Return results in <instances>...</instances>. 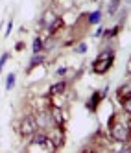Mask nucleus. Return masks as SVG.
<instances>
[{
  "instance_id": "obj_1",
  "label": "nucleus",
  "mask_w": 131,
  "mask_h": 153,
  "mask_svg": "<svg viewBox=\"0 0 131 153\" xmlns=\"http://www.w3.org/2000/svg\"><path fill=\"white\" fill-rule=\"evenodd\" d=\"M113 57H115L113 50H105V52H102L100 56L96 57V61L92 63V72H96V74H103V72H107L109 68H111V65H113Z\"/></svg>"
},
{
  "instance_id": "obj_2",
  "label": "nucleus",
  "mask_w": 131,
  "mask_h": 153,
  "mask_svg": "<svg viewBox=\"0 0 131 153\" xmlns=\"http://www.w3.org/2000/svg\"><path fill=\"white\" fill-rule=\"evenodd\" d=\"M37 124H35V116H24L19 124V131L22 137H33L37 133Z\"/></svg>"
},
{
  "instance_id": "obj_3",
  "label": "nucleus",
  "mask_w": 131,
  "mask_h": 153,
  "mask_svg": "<svg viewBox=\"0 0 131 153\" xmlns=\"http://www.w3.org/2000/svg\"><path fill=\"white\" fill-rule=\"evenodd\" d=\"M111 137L116 142H127L129 140V124H115V126H111Z\"/></svg>"
},
{
  "instance_id": "obj_4",
  "label": "nucleus",
  "mask_w": 131,
  "mask_h": 153,
  "mask_svg": "<svg viewBox=\"0 0 131 153\" xmlns=\"http://www.w3.org/2000/svg\"><path fill=\"white\" fill-rule=\"evenodd\" d=\"M35 124H37V127H41V129H45V127H50V126H54L50 113H39V114L35 116Z\"/></svg>"
},
{
  "instance_id": "obj_5",
  "label": "nucleus",
  "mask_w": 131,
  "mask_h": 153,
  "mask_svg": "<svg viewBox=\"0 0 131 153\" xmlns=\"http://www.w3.org/2000/svg\"><path fill=\"white\" fill-rule=\"evenodd\" d=\"M118 98H120V102L129 100V98H131V87H129V83L122 85V87L118 89Z\"/></svg>"
},
{
  "instance_id": "obj_6",
  "label": "nucleus",
  "mask_w": 131,
  "mask_h": 153,
  "mask_svg": "<svg viewBox=\"0 0 131 153\" xmlns=\"http://www.w3.org/2000/svg\"><path fill=\"white\" fill-rule=\"evenodd\" d=\"M50 116H52L54 126H61V124H63V114H61V109L54 107V109H52V113H50Z\"/></svg>"
},
{
  "instance_id": "obj_7",
  "label": "nucleus",
  "mask_w": 131,
  "mask_h": 153,
  "mask_svg": "<svg viewBox=\"0 0 131 153\" xmlns=\"http://www.w3.org/2000/svg\"><path fill=\"white\" fill-rule=\"evenodd\" d=\"M57 19H59V17H56L52 11H46V13H45V17H42V26H46V28L50 30V26H52L54 22H56Z\"/></svg>"
},
{
  "instance_id": "obj_8",
  "label": "nucleus",
  "mask_w": 131,
  "mask_h": 153,
  "mask_svg": "<svg viewBox=\"0 0 131 153\" xmlns=\"http://www.w3.org/2000/svg\"><path fill=\"white\" fill-rule=\"evenodd\" d=\"M65 87H67V83H65V81H59V83H56V85H52L50 96H57V94H61V92L65 91Z\"/></svg>"
},
{
  "instance_id": "obj_9",
  "label": "nucleus",
  "mask_w": 131,
  "mask_h": 153,
  "mask_svg": "<svg viewBox=\"0 0 131 153\" xmlns=\"http://www.w3.org/2000/svg\"><path fill=\"white\" fill-rule=\"evenodd\" d=\"M41 63H45V57L42 56H39V53H35V57L30 61V67H28V70H31V68H35L37 65H41Z\"/></svg>"
},
{
  "instance_id": "obj_10",
  "label": "nucleus",
  "mask_w": 131,
  "mask_h": 153,
  "mask_svg": "<svg viewBox=\"0 0 131 153\" xmlns=\"http://www.w3.org/2000/svg\"><path fill=\"white\" fill-rule=\"evenodd\" d=\"M100 19H102V13L100 11H94V13L89 15V22L91 24H98V22H100Z\"/></svg>"
},
{
  "instance_id": "obj_11",
  "label": "nucleus",
  "mask_w": 131,
  "mask_h": 153,
  "mask_svg": "<svg viewBox=\"0 0 131 153\" xmlns=\"http://www.w3.org/2000/svg\"><path fill=\"white\" fill-rule=\"evenodd\" d=\"M118 6H120V0H111V4H109V15H115Z\"/></svg>"
},
{
  "instance_id": "obj_12",
  "label": "nucleus",
  "mask_w": 131,
  "mask_h": 153,
  "mask_svg": "<svg viewBox=\"0 0 131 153\" xmlns=\"http://www.w3.org/2000/svg\"><path fill=\"white\" fill-rule=\"evenodd\" d=\"M13 85H15V74H9V76H7V81H6V89L11 91Z\"/></svg>"
},
{
  "instance_id": "obj_13",
  "label": "nucleus",
  "mask_w": 131,
  "mask_h": 153,
  "mask_svg": "<svg viewBox=\"0 0 131 153\" xmlns=\"http://www.w3.org/2000/svg\"><path fill=\"white\" fill-rule=\"evenodd\" d=\"M41 50H42V41L37 37V39L33 41V53H39Z\"/></svg>"
},
{
  "instance_id": "obj_14",
  "label": "nucleus",
  "mask_w": 131,
  "mask_h": 153,
  "mask_svg": "<svg viewBox=\"0 0 131 153\" xmlns=\"http://www.w3.org/2000/svg\"><path fill=\"white\" fill-rule=\"evenodd\" d=\"M7 57H9V53H7V52H6V53H2V57H0V72H2V68H4V65H6Z\"/></svg>"
},
{
  "instance_id": "obj_15",
  "label": "nucleus",
  "mask_w": 131,
  "mask_h": 153,
  "mask_svg": "<svg viewBox=\"0 0 131 153\" xmlns=\"http://www.w3.org/2000/svg\"><path fill=\"white\" fill-rule=\"evenodd\" d=\"M87 50V45H85V42H81V45H78V48H76V52H78V53H83Z\"/></svg>"
},
{
  "instance_id": "obj_16",
  "label": "nucleus",
  "mask_w": 131,
  "mask_h": 153,
  "mask_svg": "<svg viewBox=\"0 0 131 153\" xmlns=\"http://www.w3.org/2000/svg\"><path fill=\"white\" fill-rule=\"evenodd\" d=\"M118 153H129V144H127V142H126V146H124L122 149H120Z\"/></svg>"
},
{
  "instance_id": "obj_17",
  "label": "nucleus",
  "mask_w": 131,
  "mask_h": 153,
  "mask_svg": "<svg viewBox=\"0 0 131 153\" xmlns=\"http://www.w3.org/2000/svg\"><path fill=\"white\" fill-rule=\"evenodd\" d=\"M65 72H67V68H65V67H61V68H57V72H56V74H57V76H63Z\"/></svg>"
},
{
  "instance_id": "obj_18",
  "label": "nucleus",
  "mask_w": 131,
  "mask_h": 153,
  "mask_svg": "<svg viewBox=\"0 0 131 153\" xmlns=\"http://www.w3.org/2000/svg\"><path fill=\"white\" fill-rule=\"evenodd\" d=\"M11 26H13L11 22H9V24H7V30H6V35H9V31H11Z\"/></svg>"
}]
</instances>
